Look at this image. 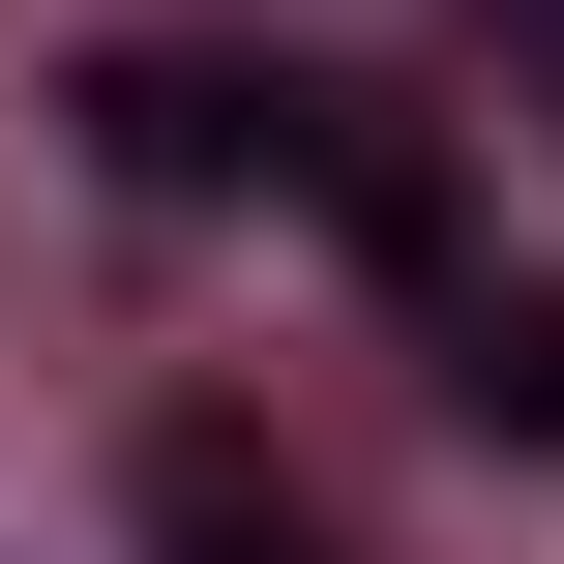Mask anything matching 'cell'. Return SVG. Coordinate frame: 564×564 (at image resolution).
<instances>
[{"label": "cell", "mask_w": 564, "mask_h": 564, "mask_svg": "<svg viewBox=\"0 0 564 564\" xmlns=\"http://www.w3.org/2000/svg\"><path fill=\"white\" fill-rule=\"evenodd\" d=\"M149 535H178V564H327L297 506H238V446H149Z\"/></svg>", "instance_id": "cell-1"}]
</instances>
